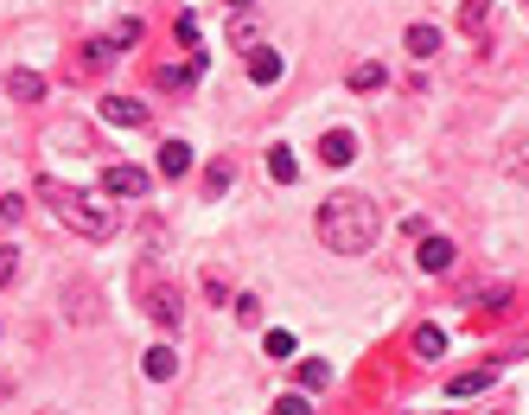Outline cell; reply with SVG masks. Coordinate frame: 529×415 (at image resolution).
Segmentation results:
<instances>
[{
  "mask_svg": "<svg viewBox=\"0 0 529 415\" xmlns=\"http://www.w3.org/2000/svg\"><path fill=\"white\" fill-rule=\"evenodd\" d=\"M319 160H326V167H351V160H357V134H351V128H332L326 141H319Z\"/></svg>",
  "mask_w": 529,
  "mask_h": 415,
  "instance_id": "cell-5",
  "label": "cell"
},
{
  "mask_svg": "<svg viewBox=\"0 0 529 415\" xmlns=\"http://www.w3.org/2000/svg\"><path fill=\"white\" fill-rule=\"evenodd\" d=\"M134 39H140V26H134V20H121V26H115V32L96 45V51H103V58H115V51H121V45H134Z\"/></svg>",
  "mask_w": 529,
  "mask_h": 415,
  "instance_id": "cell-16",
  "label": "cell"
},
{
  "mask_svg": "<svg viewBox=\"0 0 529 415\" xmlns=\"http://www.w3.org/2000/svg\"><path fill=\"white\" fill-rule=\"evenodd\" d=\"M485 20H491V0H466V14H460V26H466V32H485Z\"/></svg>",
  "mask_w": 529,
  "mask_h": 415,
  "instance_id": "cell-18",
  "label": "cell"
},
{
  "mask_svg": "<svg viewBox=\"0 0 529 415\" xmlns=\"http://www.w3.org/2000/svg\"><path fill=\"white\" fill-rule=\"evenodd\" d=\"M160 173H166V179L192 173V148H185V141H166V148H160Z\"/></svg>",
  "mask_w": 529,
  "mask_h": 415,
  "instance_id": "cell-13",
  "label": "cell"
},
{
  "mask_svg": "<svg viewBox=\"0 0 529 415\" xmlns=\"http://www.w3.org/2000/svg\"><path fill=\"white\" fill-rule=\"evenodd\" d=\"M103 115L121 122V128H140V122H147V109H140L134 96H103Z\"/></svg>",
  "mask_w": 529,
  "mask_h": 415,
  "instance_id": "cell-8",
  "label": "cell"
},
{
  "mask_svg": "<svg viewBox=\"0 0 529 415\" xmlns=\"http://www.w3.org/2000/svg\"><path fill=\"white\" fill-rule=\"evenodd\" d=\"M140 371H147V377H154V383H166V377L179 371V352H173V345H154V352H147V358H140Z\"/></svg>",
  "mask_w": 529,
  "mask_h": 415,
  "instance_id": "cell-7",
  "label": "cell"
},
{
  "mask_svg": "<svg viewBox=\"0 0 529 415\" xmlns=\"http://www.w3.org/2000/svg\"><path fill=\"white\" fill-rule=\"evenodd\" d=\"M440 51V26H408V58H434Z\"/></svg>",
  "mask_w": 529,
  "mask_h": 415,
  "instance_id": "cell-15",
  "label": "cell"
},
{
  "mask_svg": "<svg viewBox=\"0 0 529 415\" xmlns=\"http://www.w3.org/2000/svg\"><path fill=\"white\" fill-rule=\"evenodd\" d=\"M237 320H243V326H256V320H262V301H256V294H243V301H237Z\"/></svg>",
  "mask_w": 529,
  "mask_h": 415,
  "instance_id": "cell-26",
  "label": "cell"
},
{
  "mask_svg": "<svg viewBox=\"0 0 529 415\" xmlns=\"http://www.w3.org/2000/svg\"><path fill=\"white\" fill-rule=\"evenodd\" d=\"M498 371H504V365H479V371H466V377H453V383H446V396H479Z\"/></svg>",
  "mask_w": 529,
  "mask_h": 415,
  "instance_id": "cell-9",
  "label": "cell"
},
{
  "mask_svg": "<svg viewBox=\"0 0 529 415\" xmlns=\"http://www.w3.org/2000/svg\"><path fill=\"white\" fill-rule=\"evenodd\" d=\"M103 192H115V198H147V192H154V173H140V167H109V173H103Z\"/></svg>",
  "mask_w": 529,
  "mask_h": 415,
  "instance_id": "cell-3",
  "label": "cell"
},
{
  "mask_svg": "<svg viewBox=\"0 0 529 415\" xmlns=\"http://www.w3.org/2000/svg\"><path fill=\"white\" fill-rule=\"evenodd\" d=\"M415 352H421V358H440V352H446V332H440V326H421V332H415Z\"/></svg>",
  "mask_w": 529,
  "mask_h": 415,
  "instance_id": "cell-17",
  "label": "cell"
},
{
  "mask_svg": "<svg viewBox=\"0 0 529 415\" xmlns=\"http://www.w3.org/2000/svg\"><path fill=\"white\" fill-rule=\"evenodd\" d=\"M0 218L20 224V218H26V198H20V192H7V198H0Z\"/></svg>",
  "mask_w": 529,
  "mask_h": 415,
  "instance_id": "cell-23",
  "label": "cell"
},
{
  "mask_svg": "<svg viewBox=\"0 0 529 415\" xmlns=\"http://www.w3.org/2000/svg\"><path fill=\"white\" fill-rule=\"evenodd\" d=\"M274 415H313V409H307V390H300V396H281Z\"/></svg>",
  "mask_w": 529,
  "mask_h": 415,
  "instance_id": "cell-24",
  "label": "cell"
},
{
  "mask_svg": "<svg viewBox=\"0 0 529 415\" xmlns=\"http://www.w3.org/2000/svg\"><path fill=\"white\" fill-rule=\"evenodd\" d=\"M453 256H460V249H453L446 237H421V256H415V262H421L427 275H446V268H453Z\"/></svg>",
  "mask_w": 529,
  "mask_h": 415,
  "instance_id": "cell-6",
  "label": "cell"
},
{
  "mask_svg": "<svg viewBox=\"0 0 529 415\" xmlns=\"http://www.w3.org/2000/svg\"><path fill=\"white\" fill-rule=\"evenodd\" d=\"M237 7H256V0H230V14H237Z\"/></svg>",
  "mask_w": 529,
  "mask_h": 415,
  "instance_id": "cell-28",
  "label": "cell"
},
{
  "mask_svg": "<svg viewBox=\"0 0 529 415\" xmlns=\"http://www.w3.org/2000/svg\"><path fill=\"white\" fill-rule=\"evenodd\" d=\"M376 230H383V218H376V204L363 192H332L319 204V243L332 256H370Z\"/></svg>",
  "mask_w": 529,
  "mask_h": 415,
  "instance_id": "cell-1",
  "label": "cell"
},
{
  "mask_svg": "<svg viewBox=\"0 0 529 415\" xmlns=\"http://www.w3.org/2000/svg\"><path fill=\"white\" fill-rule=\"evenodd\" d=\"M383 84V64H351V90H376Z\"/></svg>",
  "mask_w": 529,
  "mask_h": 415,
  "instance_id": "cell-19",
  "label": "cell"
},
{
  "mask_svg": "<svg viewBox=\"0 0 529 415\" xmlns=\"http://www.w3.org/2000/svg\"><path fill=\"white\" fill-rule=\"evenodd\" d=\"M13 275H20V249H13V243H0V288H7Z\"/></svg>",
  "mask_w": 529,
  "mask_h": 415,
  "instance_id": "cell-21",
  "label": "cell"
},
{
  "mask_svg": "<svg viewBox=\"0 0 529 415\" xmlns=\"http://www.w3.org/2000/svg\"><path fill=\"white\" fill-rule=\"evenodd\" d=\"M192 84V71H179V64H166V71H160V90H185Z\"/></svg>",
  "mask_w": 529,
  "mask_h": 415,
  "instance_id": "cell-25",
  "label": "cell"
},
{
  "mask_svg": "<svg viewBox=\"0 0 529 415\" xmlns=\"http://www.w3.org/2000/svg\"><path fill=\"white\" fill-rule=\"evenodd\" d=\"M249 77H256V84H274V77H281V51L256 45V51H249Z\"/></svg>",
  "mask_w": 529,
  "mask_h": 415,
  "instance_id": "cell-11",
  "label": "cell"
},
{
  "mask_svg": "<svg viewBox=\"0 0 529 415\" xmlns=\"http://www.w3.org/2000/svg\"><path fill=\"white\" fill-rule=\"evenodd\" d=\"M223 185H230V167H223V160H217V167H211V173H204V198H217V192H223Z\"/></svg>",
  "mask_w": 529,
  "mask_h": 415,
  "instance_id": "cell-22",
  "label": "cell"
},
{
  "mask_svg": "<svg viewBox=\"0 0 529 415\" xmlns=\"http://www.w3.org/2000/svg\"><path fill=\"white\" fill-rule=\"evenodd\" d=\"M268 179H274V185H293V179H300L293 148H268Z\"/></svg>",
  "mask_w": 529,
  "mask_h": 415,
  "instance_id": "cell-10",
  "label": "cell"
},
{
  "mask_svg": "<svg viewBox=\"0 0 529 415\" xmlns=\"http://www.w3.org/2000/svg\"><path fill=\"white\" fill-rule=\"evenodd\" d=\"M268 358H293V338L287 332H268Z\"/></svg>",
  "mask_w": 529,
  "mask_h": 415,
  "instance_id": "cell-27",
  "label": "cell"
},
{
  "mask_svg": "<svg viewBox=\"0 0 529 415\" xmlns=\"http://www.w3.org/2000/svg\"><path fill=\"white\" fill-rule=\"evenodd\" d=\"M491 415H510V409H491Z\"/></svg>",
  "mask_w": 529,
  "mask_h": 415,
  "instance_id": "cell-29",
  "label": "cell"
},
{
  "mask_svg": "<svg viewBox=\"0 0 529 415\" xmlns=\"http://www.w3.org/2000/svg\"><path fill=\"white\" fill-rule=\"evenodd\" d=\"M7 96H20V103H39V96H45V77H39V71H13V77H7Z\"/></svg>",
  "mask_w": 529,
  "mask_h": 415,
  "instance_id": "cell-12",
  "label": "cell"
},
{
  "mask_svg": "<svg viewBox=\"0 0 529 415\" xmlns=\"http://www.w3.org/2000/svg\"><path fill=\"white\" fill-rule=\"evenodd\" d=\"M39 198L51 204V218L58 224H70L77 237H90V243H103V237H115V212L103 198H90V192H77V185H64V179H39Z\"/></svg>",
  "mask_w": 529,
  "mask_h": 415,
  "instance_id": "cell-2",
  "label": "cell"
},
{
  "mask_svg": "<svg viewBox=\"0 0 529 415\" xmlns=\"http://www.w3.org/2000/svg\"><path fill=\"white\" fill-rule=\"evenodd\" d=\"M504 173L510 179H529V134H516V141L504 148Z\"/></svg>",
  "mask_w": 529,
  "mask_h": 415,
  "instance_id": "cell-14",
  "label": "cell"
},
{
  "mask_svg": "<svg viewBox=\"0 0 529 415\" xmlns=\"http://www.w3.org/2000/svg\"><path fill=\"white\" fill-rule=\"evenodd\" d=\"M326 383H332V371H326L319 358H313V365H300V390H326Z\"/></svg>",
  "mask_w": 529,
  "mask_h": 415,
  "instance_id": "cell-20",
  "label": "cell"
},
{
  "mask_svg": "<svg viewBox=\"0 0 529 415\" xmlns=\"http://www.w3.org/2000/svg\"><path fill=\"white\" fill-rule=\"evenodd\" d=\"M147 313H154L160 326H179V320H185V307H179V288L154 282V288H147Z\"/></svg>",
  "mask_w": 529,
  "mask_h": 415,
  "instance_id": "cell-4",
  "label": "cell"
}]
</instances>
